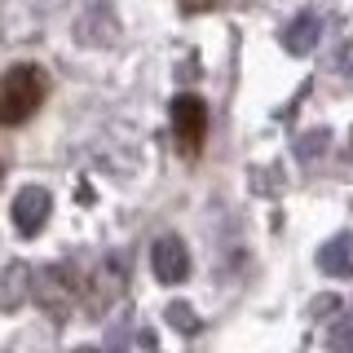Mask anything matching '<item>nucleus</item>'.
<instances>
[{"label": "nucleus", "instance_id": "1", "mask_svg": "<svg viewBox=\"0 0 353 353\" xmlns=\"http://www.w3.org/2000/svg\"><path fill=\"white\" fill-rule=\"evenodd\" d=\"M44 71L36 62H14L0 75V124H27L44 102Z\"/></svg>", "mask_w": 353, "mask_h": 353}, {"label": "nucleus", "instance_id": "2", "mask_svg": "<svg viewBox=\"0 0 353 353\" xmlns=\"http://www.w3.org/2000/svg\"><path fill=\"white\" fill-rule=\"evenodd\" d=\"M75 292H80V274H75V265H44V270L31 279V296H36V305L44 309L49 318H62L71 314V301H75Z\"/></svg>", "mask_w": 353, "mask_h": 353}, {"label": "nucleus", "instance_id": "3", "mask_svg": "<svg viewBox=\"0 0 353 353\" xmlns=\"http://www.w3.org/2000/svg\"><path fill=\"white\" fill-rule=\"evenodd\" d=\"M208 124H212V115H208V102L199 93H176L172 97V137L181 154H199L208 137Z\"/></svg>", "mask_w": 353, "mask_h": 353}, {"label": "nucleus", "instance_id": "4", "mask_svg": "<svg viewBox=\"0 0 353 353\" xmlns=\"http://www.w3.org/2000/svg\"><path fill=\"white\" fill-rule=\"evenodd\" d=\"M124 283H128V252H110V256L97 265V274L88 279V314L102 318L106 309L124 296Z\"/></svg>", "mask_w": 353, "mask_h": 353}, {"label": "nucleus", "instance_id": "5", "mask_svg": "<svg viewBox=\"0 0 353 353\" xmlns=\"http://www.w3.org/2000/svg\"><path fill=\"white\" fill-rule=\"evenodd\" d=\"M150 270L163 287H176L190 279V248H185L176 234H159L150 243Z\"/></svg>", "mask_w": 353, "mask_h": 353}, {"label": "nucleus", "instance_id": "6", "mask_svg": "<svg viewBox=\"0 0 353 353\" xmlns=\"http://www.w3.org/2000/svg\"><path fill=\"white\" fill-rule=\"evenodd\" d=\"M14 230L22 239H36L44 225H49V212H53V194L44 190V185H22L14 194Z\"/></svg>", "mask_w": 353, "mask_h": 353}, {"label": "nucleus", "instance_id": "7", "mask_svg": "<svg viewBox=\"0 0 353 353\" xmlns=\"http://www.w3.org/2000/svg\"><path fill=\"white\" fill-rule=\"evenodd\" d=\"M323 14L318 9H301L287 27L279 31V40H283V53H292V58H309V53L318 49V40H323Z\"/></svg>", "mask_w": 353, "mask_h": 353}, {"label": "nucleus", "instance_id": "8", "mask_svg": "<svg viewBox=\"0 0 353 353\" xmlns=\"http://www.w3.org/2000/svg\"><path fill=\"white\" fill-rule=\"evenodd\" d=\"M31 279H36V270L27 261L5 265V274H0V314H18L31 301Z\"/></svg>", "mask_w": 353, "mask_h": 353}, {"label": "nucleus", "instance_id": "9", "mask_svg": "<svg viewBox=\"0 0 353 353\" xmlns=\"http://www.w3.org/2000/svg\"><path fill=\"white\" fill-rule=\"evenodd\" d=\"M75 36H80L84 44H115V36H119V22H115V14H110V5H88V14L75 22Z\"/></svg>", "mask_w": 353, "mask_h": 353}, {"label": "nucleus", "instance_id": "10", "mask_svg": "<svg viewBox=\"0 0 353 353\" xmlns=\"http://www.w3.org/2000/svg\"><path fill=\"white\" fill-rule=\"evenodd\" d=\"M106 353H159V340L146 323H115Z\"/></svg>", "mask_w": 353, "mask_h": 353}, {"label": "nucleus", "instance_id": "11", "mask_svg": "<svg viewBox=\"0 0 353 353\" xmlns=\"http://www.w3.org/2000/svg\"><path fill=\"white\" fill-rule=\"evenodd\" d=\"M318 270L331 279H353V234H336L318 248Z\"/></svg>", "mask_w": 353, "mask_h": 353}, {"label": "nucleus", "instance_id": "12", "mask_svg": "<svg viewBox=\"0 0 353 353\" xmlns=\"http://www.w3.org/2000/svg\"><path fill=\"white\" fill-rule=\"evenodd\" d=\"M327 141H331L327 128H309V132H301V137H296V159H301V163L323 159V154H327Z\"/></svg>", "mask_w": 353, "mask_h": 353}, {"label": "nucleus", "instance_id": "13", "mask_svg": "<svg viewBox=\"0 0 353 353\" xmlns=\"http://www.w3.org/2000/svg\"><path fill=\"white\" fill-rule=\"evenodd\" d=\"M163 318H168V327H176L181 336H199V331H203V318H199L190 305H181V301H172L168 309H163Z\"/></svg>", "mask_w": 353, "mask_h": 353}, {"label": "nucleus", "instance_id": "14", "mask_svg": "<svg viewBox=\"0 0 353 353\" xmlns=\"http://www.w3.org/2000/svg\"><path fill=\"white\" fill-rule=\"evenodd\" d=\"M327 349H331V353H353V309H345V314L331 323V331H327Z\"/></svg>", "mask_w": 353, "mask_h": 353}, {"label": "nucleus", "instance_id": "15", "mask_svg": "<svg viewBox=\"0 0 353 353\" xmlns=\"http://www.w3.org/2000/svg\"><path fill=\"white\" fill-rule=\"evenodd\" d=\"M331 71H336L340 80H353V36L336 49V58H331Z\"/></svg>", "mask_w": 353, "mask_h": 353}, {"label": "nucleus", "instance_id": "16", "mask_svg": "<svg viewBox=\"0 0 353 353\" xmlns=\"http://www.w3.org/2000/svg\"><path fill=\"white\" fill-rule=\"evenodd\" d=\"M336 309H340L336 296H318V301H314V318H318V314H336Z\"/></svg>", "mask_w": 353, "mask_h": 353}, {"label": "nucleus", "instance_id": "17", "mask_svg": "<svg viewBox=\"0 0 353 353\" xmlns=\"http://www.w3.org/2000/svg\"><path fill=\"white\" fill-rule=\"evenodd\" d=\"M212 5H221V0H181V9H185V14H208Z\"/></svg>", "mask_w": 353, "mask_h": 353}, {"label": "nucleus", "instance_id": "18", "mask_svg": "<svg viewBox=\"0 0 353 353\" xmlns=\"http://www.w3.org/2000/svg\"><path fill=\"white\" fill-rule=\"evenodd\" d=\"M349 150H353V132H349Z\"/></svg>", "mask_w": 353, "mask_h": 353}]
</instances>
